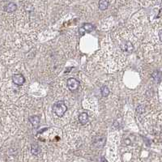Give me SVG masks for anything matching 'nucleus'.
<instances>
[{"mask_svg":"<svg viewBox=\"0 0 162 162\" xmlns=\"http://www.w3.org/2000/svg\"><path fill=\"white\" fill-rule=\"evenodd\" d=\"M67 85L69 90L71 91H76L79 87V80H77L76 78H70L67 81Z\"/></svg>","mask_w":162,"mask_h":162,"instance_id":"obj_2","label":"nucleus"},{"mask_svg":"<svg viewBox=\"0 0 162 162\" xmlns=\"http://www.w3.org/2000/svg\"><path fill=\"white\" fill-rule=\"evenodd\" d=\"M31 152H32V153L35 156H38L39 153H40V147L38 146V144H33L32 145V148H31Z\"/></svg>","mask_w":162,"mask_h":162,"instance_id":"obj_9","label":"nucleus"},{"mask_svg":"<svg viewBox=\"0 0 162 162\" xmlns=\"http://www.w3.org/2000/svg\"><path fill=\"white\" fill-rule=\"evenodd\" d=\"M108 6H109V1H106V0L99 1V8H100V10L105 11V10L107 9Z\"/></svg>","mask_w":162,"mask_h":162,"instance_id":"obj_8","label":"nucleus"},{"mask_svg":"<svg viewBox=\"0 0 162 162\" xmlns=\"http://www.w3.org/2000/svg\"><path fill=\"white\" fill-rule=\"evenodd\" d=\"M29 120L31 122V124L33 125V127H37L38 125H39V123H40V118L38 117V116H36V115L29 117Z\"/></svg>","mask_w":162,"mask_h":162,"instance_id":"obj_7","label":"nucleus"},{"mask_svg":"<svg viewBox=\"0 0 162 162\" xmlns=\"http://www.w3.org/2000/svg\"><path fill=\"white\" fill-rule=\"evenodd\" d=\"M89 117H88V114L87 113H81L79 114V122L82 125H85L88 122Z\"/></svg>","mask_w":162,"mask_h":162,"instance_id":"obj_6","label":"nucleus"},{"mask_svg":"<svg viewBox=\"0 0 162 162\" xmlns=\"http://www.w3.org/2000/svg\"><path fill=\"white\" fill-rule=\"evenodd\" d=\"M12 81L16 85H22L23 83L25 82V79L23 75L21 74H15L12 76Z\"/></svg>","mask_w":162,"mask_h":162,"instance_id":"obj_4","label":"nucleus"},{"mask_svg":"<svg viewBox=\"0 0 162 162\" xmlns=\"http://www.w3.org/2000/svg\"><path fill=\"white\" fill-rule=\"evenodd\" d=\"M122 49H124L126 51H128V52H131L133 50V46L130 43V42H127V43H126V45H124L122 47Z\"/></svg>","mask_w":162,"mask_h":162,"instance_id":"obj_11","label":"nucleus"},{"mask_svg":"<svg viewBox=\"0 0 162 162\" xmlns=\"http://www.w3.org/2000/svg\"><path fill=\"white\" fill-rule=\"evenodd\" d=\"M16 8H17L16 4L14 3H9L4 7V11L6 12H8V13H12L16 10Z\"/></svg>","mask_w":162,"mask_h":162,"instance_id":"obj_5","label":"nucleus"},{"mask_svg":"<svg viewBox=\"0 0 162 162\" xmlns=\"http://www.w3.org/2000/svg\"><path fill=\"white\" fill-rule=\"evenodd\" d=\"M95 29V27L92 24H84L83 26L79 29V33L82 36L85 33H91Z\"/></svg>","mask_w":162,"mask_h":162,"instance_id":"obj_3","label":"nucleus"},{"mask_svg":"<svg viewBox=\"0 0 162 162\" xmlns=\"http://www.w3.org/2000/svg\"><path fill=\"white\" fill-rule=\"evenodd\" d=\"M101 92L103 97H107L109 94V88L106 86H102L101 88Z\"/></svg>","mask_w":162,"mask_h":162,"instance_id":"obj_10","label":"nucleus"},{"mask_svg":"<svg viewBox=\"0 0 162 162\" xmlns=\"http://www.w3.org/2000/svg\"><path fill=\"white\" fill-rule=\"evenodd\" d=\"M53 109L54 112L55 113L57 116L63 117L64 115V113H66V111L67 110V107L63 102H58L54 105Z\"/></svg>","mask_w":162,"mask_h":162,"instance_id":"obj_1","label":"nucleus"}]
</instances>
